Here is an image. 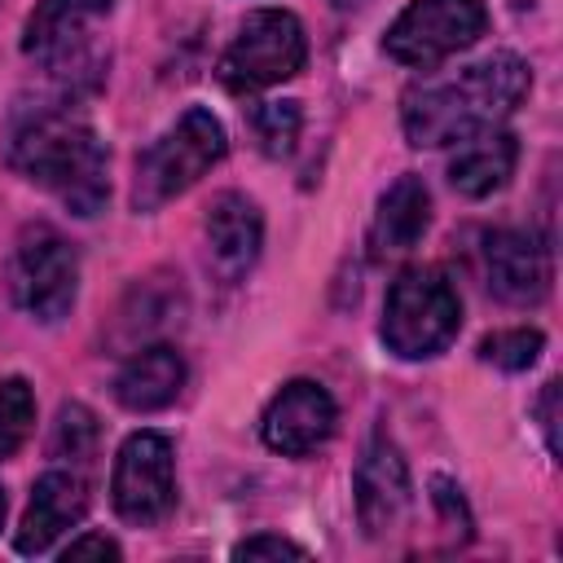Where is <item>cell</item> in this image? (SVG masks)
I'll return each instance as SVG.
<instances>
[{
    "mask_svg": "<svg viewBox=\"0 0 563 563\" xmlns=\"http://www.w3.org/2000/svg\"><path fill=\"white\" fill-rule=\"evenodd\" d=\"M4 158L31 185L48 189L70 216H101L110 198V154L97 128L70 106L40 97L4 132Z\"/></svg>",
    "mask_w": 563,
    "mask_h": 563,
    "instance_id": "obj_1",
    "label": "cell"
},
{
    "mask_svg": "<svg viewBox=\"0 0 563 563\" xmlns=\"http://www.w3.org/2000/svg\"><path fill=\"white\" fill-rule=\"evenodd\" d=\"M532 88V70L515 53H493L462 66L457 75L422 79L400 97V128L409 145L440 150L462 145L475 132L497 128Z\"/></svg>",
    "mask_w": 563,
    "mask_h": 563,
    "instance_id": "obj_2",
    "label": "cell"
},
{
    "mask_svg": "<svg viewBox=\"0 0 563 563\" xmlns=\"http://www.w3.org/2000/svg\"><path fill=\"white\" fill-rule=\"evenodd\" d=\"M229 154V136L224 123L202 110L189 106L158 141H150L136 154V172H132V211H158L172 198H180L189 185H198L220 158Z\"/></svg>",
    "mask_w": 563,
    "mask_h": 563,
    "instance_id": "obj_3",
    "label": "cell"
},
{
    "mask_svg": "<svg viewBox=\"0 0 563 563\" xmlns=\"http://www.w3.org/2000/svg\"><path fill=\"white\" fill-rule=\"evenodd\" d=\"M462 330V299L444 268L413 264L405 268L383 303V343L400 361H431L440 356Z\"/></svg>",
    "mask_w": 563,
    "mask_h": 563,
    "instance_id": "obj_4",
    "label": "cell"
},
{
    "mask_svg": "<svg viewBox=\"0 0 563 563\" xmlns=\"http://www.w3.org/2000/svg\"><path fill=\"white\" fill-rule=\"evenodd\" d=\"M9 295L26 317L44 325H57L62 317H70L79 295V251L48 220H31L18 233L9 255Z\"/></svg>",
    "mask_w": 563,
    "mask_h": 563,
    "instance_id": "obj_5",
    "label": "cell"
},
{
    "mask_svg": "<svg viewBox=\"0 0 563 563\" xmlns=\"http://www.w3.org/2000/svg\"><path fill=\"white\" fill-rule=\"evenodd\" d=\"M303 62H308V35H303L299 18L286 9H255V13H246V22L229 40V48L220 53L216 79L229 92L246 97V92L295 79L303 70Z\"/></svg>",
    "mask_w": 563,
    "mask_h": 563,
    "instance_id": "obj_6",
    "label": "cell"
},
{
    "mask_svg": "<svg viewBox=\"0 0 563 563\" xmlns=\"http://www.w3.org/2000/svg\"><path fill=\"white\" fill-rule=\"evenodd\" d=\"M488 31L484 0H409L400 18L387 26L383 48L400 66L435 70L453 53L471 48Z\"/></svg>",
    "mask_w": 563,
    "mask_h": 563,
    "instance_id": "obj_7",
    "label": "cell"
},
{
    "mask_svg": "<svg viewBox=\"0 0 563 563\" xmlns=\"http://www.w3.org/2000/svg\"><path fill=\"white\" fill-rule=\"evenodd\" d=\"M110 501L123 523L154 528L176 506V453L163 431H132L110 471Z\"/></svg>",
    "mask_w": 563,
    "mask_h": 563,
    "instance_id": "obj_8",
    "label": "cell"
},
{
    "mask_svg": "<svg viewBox=\"0 0 563 563\" xmlns=\"http://www.w3.org/2000/svg\"><path fill=\"white\" fill-rule=\"evenodd\" d=\"M339 427V405L334 396L312 383V378H290L264 409L260 418V435L273 453L282 457H308L321 444H330Z\"/></svg>",
    "mask_w": 563,
    "mask_h": 563,
    "instance_id": "obj_9",
    "label": "cell"
},
{
    "mask_svg": "<svg viewBox=\"0 0 563 563\" xmlns=\"http://www.w3.org/2000/svg\"><path fill=\"white\" fill-rule=\"evenodd\" d=\"M356 515L361 528L369 537H387L405 523L409 506H413V484H409V462L400 453V444L378 427L356 462Z\"/></svg>",
    "mask_w": 563,
    "mask_h": 563,
    "instance_id": "obj_10",
    "label": "cell"
},
{
    "mask_svg": "<svg viewBox=\"0 0 563 563\" xmlns=\"http://www.w3.org/2000/svg\"><path fill=\"white\" fill-rule=\"evenodd\" d=\"M484 282L501 303L537 308L550 295V246L537 242L528 229H493L479 242Z\"/></svg>",
    "mask_w": 563,
    "mask_h": 563,
    "instance_id": "obj_11",
    "label": "cell"
},
{
    "mask_svg": "<svg viewBox=\"0 0 563 563\" xmlns=\"http://www.w3.org/2000/svg\"><path fill=\"white\" fill-rule=\"evenodd\" d=\"M88 479L79 471H44L31 488V501H26V515L18 523V554H44L53 550V541L62 532H70L84 515H88Z\"/></svg>",
    "mask_w": 563,
    "mask_h": 563,
    "instance_id": "obj_12",
    "label": "cell"
},
{
    "mask_svg": "<svg viewBox=\"0 0 563 563\" xmlns=\"http://www.w3.org/2000/svg\"><path fill=\"white\" fill-rule=\"evenodd\" d=\"M260 246H264L260 207L238 189L216 194L207 207V251H211V264L220 268V277H229V282L242 277L260 260Z\"/></svg>",
    "mask_w": 563,
    "mask_h": 563,
    "instance_id": "obj_13",
    "label": "cell"
},
{
    "mask_svg": "<svg viewBox=\"0 0 563 563\" xmlns=\"http://www.w3.org/2000/svg\"><path fill=\"white\" fill-rule=\"evenodd\" d=\"M185 312V290H180V277H167V273H154V277H136L128 286V295L119 299V312H114V325H110V343L123 347V352H136L145 347L158 330H172Z\"/></svg>",
    "mask_w": 563,
    "mask_h": 563,
    "instance_id": "obj_14",
    "label": "cell"
},
{
    "mask_svg": "<svg viewBox=\"0 0 563 563\" xmlns=\"http://www.w3.org/2000/svg\"><path fill=\"white\" fill-rule=\"evenodd\" d=\"M180 387H185V356L172 343L136 347L114 374V400L128 413H158L180 396Z\"/></svg>",
    "mask_w": 563,
    "mask_h": 563,
    "instance_id": "obj_15",
    "label": "cell"
},
{
    "mask_svg": "<svg viewBox=\"0 0 563 563\" xmlns=\"http://www.w3.org/2000/svg\"><path fill=\"white\" fill-rule=\"evenodd\" d=\"M427 229H431V194H427L422 176L405 172L378 198V211L369 224V246H374V255H405L422 242Z\"/></svg>",
    "mask_w": 563,
    "mask_h": 563,
    "instance_id": "obj_16",
    "label": "cell"
},
{
    "mask_svg": "<svg viewBox=\"0 0 563 563\" xmlns=\"http://www.w3.org/2000/svg\"><path fill=\"white\" fill-rule=\"evenodd\" d=\"M515 163H519L515 132L488 128V132H475L457 145V154L449 158V185L462 198H488L515 176Z\"/></svg>",
    "mask_w": 563,
    "mask_h": 563,
    "instance_id": "obj_17",
    "label": "cell"
},
{
    "mask_svg": "<svg viewBox=\"0 0 563 563\" xmlns=\"http://www.w3.org/2000/svg\"><path fill=\"white\" fill-rule=\"evenodd\" d=\"M35 431V391L26 378H0V462H9Z\"/></svg>",
    "mask_w": 563,
    "mask_h": 563,
    "instance_id": "obj_18",
    "label": "cell"
},
{
    "mask_svg": "<svg viewBox=\"0 0 563 563\" xmlns=\"http://www.w3.org/2000/svg\"><path fill=\"white\" fill-rule=\"evenodd\" d=\"M299 128H303L299 101H260V106H251V132H255V141L268 158L290 154L295 141H299Z\"/></svg>",
    "mask_w": 563,
    "mask_h": 563,
    "instance_id": "obj_19",
    "label": "cell"
},
{
    "mask_svg": "<svg viewBox=\"0 0 563 563\" xmlns=\"http://www.w3.org/2000/svg\"><path fill=\"white\" fill-rule=\"evenodd\" d=\"M97 435H101L97 413H92L88 405H79V400H66V405L57 409L48 449H53V457H62V462H88V457L97 453Z\"/></svg>",
    "mask_w": 563,
    "mask_h": 563,
    "instance_id": "obj_20",
    "label": "cell"
},
{
    "mask_svg": "<svg viewBox=\"0 0 563 563\" xmlns=\"http://www.w3.org/2000/svg\"><path fill=\"white\" fill-rule=\"evenodd\" d=\"M545 352V334L532 330V325H515V330H493L479 339V361L506 369V374H519L528 365H537V356Z\"/></svg>",
    "mask_w": 563,
    "mask_h": 563,
    "instance_id": "obj_21",
    "label": "cell"
},
{
    "mask_svg": "<svg viewBox=\"0 0 563 563\" xmlns=\"http://www.w3.org/2000/svg\"><path fill=\"white\" fill-rule=\"evenodd\" d=\"M308 559V550L299 541H286V537H273V532H260V537H246L233 545V559Z\"/></svg>",
    "mask_w": 563,
    "mask_h": 563,
    "instance_id": "obj_22",
    "label": "cell"
},
{
    "mask_svg": "<svg viewBox=\"0 0 563 563\" xmlns=\"http://www.w3.org/2000/svg\"><path fill=\"white\" fill-rule=\"evenodd\" d=\"M559 391H563L559 378H550V383L541 387L537 405H532V409H537V422H541V435H545V449H550L554 457H559V449H563V444H559Z\"/></svg>",
    "mask_w": 563,
    "mask_h": 563,
    "instance_id": "obj_23",
    "label": "cell"
},
{
    "mask_svg": "<svg viewBox=\"0 0 563 563\" xmlns=\"http://www.w3.org/2000/svg\"><path fill=\"white\" fill-rule=\"evenodd\" d=\"M88 554H97V559H119L123 550H119L110 537H101V532H84V537H75V541L62 550L66 563H70V559H88Z\"/></svg>",
    "mask_w": 563,
    "mask_h": 563,
    "instance_id": "obj_24",
    "label": "cell"
},
{
    "mask_svg": "<svg viewBox=\"0 0 563 563\" xmlns=\"http://www.w3.org/2000/svg\"><path fill=\"white\" fill-rule=\"evenodd\" d=\"M334 4H339V9H356L361 0H334Z\"/></svg>",
    "mask_w": 563,
    "mask_h": 563,
    "instance_id": "obj_25",
    "label": "cell"
},
{
    "mask_svg": "<svg viewBox=\"0 0 563 563\" xmlns=\"http://www.w3.org/2000/svg\"><path fill=\"white\" fill-rule=\"evenodd\" d=\"M4 506H9V501H4V488H0V528H4Z\"/></svg>",
    "mask_w": 563,
    "mask_h": 563,
    "instance_id": "obj_26",
    "label": "cell"
},
{
    "mask_svg": "<svg viewBox=\"0 0 563 563\" xmlns=\"http://www.w3.org/2000/svg\"><path fill=\"white\" fill-rule=\"evenodd\" d=\"M510 4H515V9H528V4H532V0H510Z\"/></svg>",
    "mask_w": 563,
    "mask_h": 563,
    "instance_id": "obj_27",
    "label": "cell"
}]
</instances>
